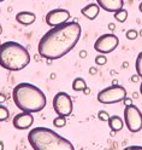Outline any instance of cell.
<instances>
[{"label":"cell","instance_id":"1","mask_svg":"<svg viewBox=\"0 0 142 150\" xmlns=\"http://www.w3.org/2000/svg\"><path fill=\"white\" fill-rule=\"evenodd\" d=\"M81 33V25L76 21L52 27L39 41V54L47 59H59L64 57L77 45Z\"/></svg>","mask_w":142,"mask_h":150},{"label":"cell","instance_id":"2","mask_svg":"<svg viewBox=\"0 0 142 150\" xmlns=\"http://www.w3.org/2000/svg\"><path fill=\"white\" fill-rule=\"evenodd\" d=\"M13 102L18 109L27 112H39L46 107L45 93L33 83L21 82L13 88Z\"/></svg>","mask_w":142,"mask_h":150},{"label":"cell","instance_id":"3","mask_svg":"<svg viewBox=\"0 0 142 150\" xmlns=\"http://www.w3.org/2000/svg\"><path fill=\"white\" fill-rule=\"evenodd\" d=\"M28 142L34 150H75L70 140L47 127L33 128L28 134Z\"/></svg>","mask_w":142,"mask_h":150},{"label":"cell","instance_id":"4","mask_svg":"<svg viewBox=\"0 0 142 150\" xmlns=\"http://www.w3.org/2000/svg\"><path fill=\"white\" fill-rule=\"evenodd\" d=\"M30 63V54L23 45L6 41L0 45V67L10 71H20Z\"/></svg>","mask_w":142,"mask_h":150},{"label":"cell","instance_id":"5","mask_svg":"<svg viewBox=\"0 0 142 150\" xmlns=\"http://www.w3.org/2000/svg\"><path fill=\"white\" fill-rule=\"evenodd\" d=\"M127 98V90L120 85H111L98 93V100L102 104L119 103Z\"/></svg>","mask_w":142,"mask_h":150},{"label":"cell","instance_id":"6","mask_svg":"<svg viewBox=\"0 0 142 150\" xmlns=\"http://www.w3.org/2000/svg\"><path fill=\"white\" fill-rule=\"evenodd\" d=\"M124 122L127 125V128L132 133L140 132L142 128V112L140 109L131 104L125 107L124 109Z\"/></svg>","mask_w":142,"mask_h":150},{"label":"cell","instance_id":"7","mask_svg":"<svg viewBox=\"0 0 142 150\" xmlns=\"http://www.w3.org/2000/svg\"><path fill=\"white\" fill-rule=\"evenodd\" d=\"M72 100L66 92H58L53 98V109L59 116H69L72 112Z\"/></svg>","mask_w":142,"mask_h":150},{"label":"cell","instance_id":"8","mask_svg":"<svg viewBox=\"0 0 142 150\" xmlns=\"http://www.w3.org/2000/svg\"><path fill=\"white\" fill-rule=\"evenodd\" d=\"M118 44H119V39L115 34L112 33L102 34L101 36L98 38L95 44H94V50L101 54L111 53L112 51H115L117 49Z\"/></svg>","mask_w":142,"mask_h":150},{"label":"cell","instance_id":"9","mask_svg":"<svg viewBox=\"0 0 142 150\" xmlns=\"http://www.w3.org/2000/svg\"><path fill=\"white\" fill-rule=\"evenodd\" d=\"M71 17V13L65 8H54L46 15L45 21L50 27H57L66 23Z\"/></svg>","mask_w":142,"mask_h":150},{"label":"cell","instance_id":"10","mask_svg":"<svg viewBox=\"0 0 142 150\" xmlns=\"http://www.w3.org/2000/svg\"><path fill=\"white\" fill-rule=\"evenodd\" d=\"M12 124H13L15 128H17V129H27V128L31 127V125L34 124V117L31 115V112L22 111L15 116Z\"/></svg>","mask_w":142,"mask_h":150},{"label":"cell","instance_id":"11","mask_svg":"<svg viewBox=\"0 0 142 150\" xmlns=\"http://www.w3.org/2000/svg\"><path fill=\"white\" fill-rule=\"evenodd\" d=\"M98 5L107 12H116L124 6L123 0H95Z\"/></svg>","mask_w":142,"mask_h":150},{"label":"cell","instance_id":"12","mask_svg":"<svg viewBox=\"0 0 142 150\" xmlns=\"http://www.w3.org/2000/svg\"><path fill=\"white\" fill-rule=\"evenodd\" d=\"M100 8L101 7L98 5V3H92V4H88L87 6H84L81 10V13L84 17H87L88 20L93 21V20H95V18L98 17V15L100 12Z\"/></svg>","mask_w":142,"mask_h":150},{"label":"cell","instance_id":"13","mask_svg":"<svg viewBox=\"0 0 142 150\" xmlns=\"http://www.w3.org/2000/svg\"><path fill=\"white\" fill-rule=\"evenodd\" d=\"M36 15L30 11H21L16 15V21L22 25H30L35 22Z\"/></svg>","mask_w":142,"mask_h":150},{"label":"cell","instance_id":"14","mask_svg":"<svg viewBox=\"0 0 142 150\" xmlns=\"http://www.w3.org/2000/svg\"><path fill=\"white\" fill-rule=\"evenodd\" d=\"M107 122H108L110 128L113 131V132H118V131H120V129L123 128V126H124V122H123V120H122L120 116H118V115L111 116Z\"/></svg>","mask_w":142,"mask_h":150},{"label":"cell","instance_id":"15","mask_svg":"<svg viewBox=\"0 0 142 150\" xmlns=\"http://www.w3.org/2000/svg\"><path fill=\"white\" fill-rule=\"evenodd\" d=\"M87 88V83L82 78H76L72 81V90L73 91H84Z\"/></svg>","mask_w":142,"mask_h":150},{"label":"cell","instance_id":"16","mask_svg":"<svg viewBox=\"0 0 142 150\" xmlns=\"http://www.w3.org/2000/svg\"><path fill=\"white\" fill-rule=\"evenodd\" d=\"M127 18H128V11L125 10V8H120V10L115 12V20L120 22V23L125 22Z\"/></svg>","mask_w":142,"mask_h":150},{"label":"cell","instance_id":"17","mask_svg":"<svg viewBox=\"0 0 142 150\" xmlns=\"http://www.w3.org/2000/svg\"><path fill=\"white\" fill-rule=\"evenodd\" d=\"M135 68H136V74H139L142 78V52H140L136 57V63H135Z\"/></svg>","mask_w":142,"mask_h":150},{"label":"cell","instance_id":"18","mask_svg":"<svg viewBox=\"0 0 142 150\" xmlns=\"http://www.w3.org/2000/svg\"><path fill=\"white\" fill-rule=\"evenodd\" d=\"M8 115H10V111H8V109L0 104V121H5L6 119H8Z\"/></svg>","mask_w":142,"mask_h":150},{"label":"cell","instance_id":"19","mask_svg":"<svg viewBox=\"0 0 142 150\" xmlns=\"http://www.w3.org/2000/svg\"><path fill=\"white\" fill-rule=\"evenodd\" d=\"M65 124H66V117L65 116H59L58 115V117H55L53 120V125L55 127H64Z\"/></svg>","mask_w":142,"mask_h":150},{"label":"cell","instance_id":"20","mask_svg":"<svg viewBox=\"0 0 142 150\" xmlns=\"http://www.w3.org/2000/svg\"><path fill=\"white\" fill-rule=\"evenodd\" d=\"M125 36H127L128 40H135V39H137V36H139V32L135 30V29H129L125 33Z\"/></svg>","mask_w":142,"mask_h":150},{"label":"cell","instance_id":"21","mask_svg":"<svg viewBox=\"0 0 142 150\" xmlns=\"http://www.w3.org/2000/svg\"><path fill=\"white\" fill-rule=\"evenodd\" d=\"M110 117H111V116L108 115V112L105 111V110H100V111L98 112V119H99L100 121H108Z\"/></svg>","mask_w":142,"mask_h":150},{"label":"cell","instance_id":"22","mask_svg":"<svg viewBox=\"0 0 142 150\" xmlns=\"http://www.w3.org/2000/svg\"><path fill=\"white\" fill-rule=\"evenodd\" d=\"M106 62H107V58L105 57V54H99L98 57H95V63L98 64V65H104V64H106Z\"/></svg>","mask_w":142,"mask_h":150},{"label":"cell","instance_id":"23","mask_svg":"<svg viewBox=\"0 0 142 150\" xmlns=\"http://www.w3.org/2000/svg\"><path fill=\"white\" fill-rule=\"evenodd\" d=\"M123 150H142V146H139V145H130V146H127Z\"/></svg>","mask_w":142,"mask_h":150},{"label":"cell","instance_id":"24","mask_svg":"<svg viewBox=\"0 0 142 150\" xmlns=\"http://www.w3.org/2000/svg\"><path fill=\"white\" fill-rule=\"evenodd\" d=\"M123 102H124L125 107H128V105H131V104H132V99H131V98H125Z\"/></svg>","mask_w":142,"mask_h":150},{"label":"cell","instance_id":"25","mask_svg":"<svg viewBox=\"0 0 142 150\" xmlns=\"http://www.w3.org/2000/svg\"><path fill=\"white\" fill-rule=\"evenodd\" d=\"M140 78H141L140 75H139V74H136V75H134V76H131V81H132V82H137Z\"/></svg>","mask_w":142,"mask_h":150},{"label":"cell","instance_id":"26","mask_svg":"<svg viewBox=\"0 0 142 150\" xmlns=\"http://www.w3.org/2000/svg\"><path fill=\"white\" fill-rule=\"evenodd\" d=\"M5 100H6L5 95H3V93H0V104H1V103H4Z\"/></svg>","mask_w":142,"mask_h":150},{"label":"cell","instance_id":"27","mask_svg":"<svg viewBox=\"0 0 142 150\" xmlns=\"http://www.w3.org/2000/svg\"><path fill=\"white\" fill-rule=\"evenodd\" d=\"M108 29H110L111 32L115 30V29H116V25H115V23H110V24H108Z\"/></svg>","mask_w":142,"mask_h":150},{"label":"cell","instance_id":"28","mask_svg":"<svg viewBox=\"0 0 142 150\" xmlns=\"http://www.w3.org/2000/svg\"><path fill=\"white\" fill-rule=\"evenodd\" d=\"M86 56H87V52L84 51V50H82V51L80 52V57H81V58H84V57H86Z\"/></svg>","mask_w":142,"mask_h":150},{"label":"cell","instance_id":"29","mask_svg":"<svg viewBox=\"0 0 142 150\" xmlns=\"http://www.w3.org/2000/svg\"><path fill=\"white\" fill-rule=\"evenodd\" d=\"M95 71H97V69H95V68H90V74H94Z\"/></svg>","mask_w":142,"mask_h":150},{"label":"cell","instance_id":"30","mask_svg":"<svg viewBox=\"0 0 142 150\" xmlns=\"http://www.w3.org/2000/svg\"><path fill=\"white\" fill-rule=\"evenodd\" d=\"M139 10H140V12H142V3L139 5Z\"/></svg>","mask_w":142,"mask_h":150},{"label":"cell","instance_id":"31","mask_svg":"<svg viewBox=\"0 0 142 150\" xmlns=\"http://www.w3.org/2000/svg\"><path fill=\"white\" fill-rule=\"evenodd\" d=\"M112 85H118V81H117V80H113V82H112Z\"/></svg>","mask_w":142,"mask_h":150},{"label":"cell","instance_id":"32","mask_svg":"<svg viewBox=\"0 0 142 150\" xmlns=\"http://www.w3.org/2000/svg\"><path fill=\"white\" fill-rule=\"evenodd\" d=\"M0 150H4V145H3L1 142H0Z\"/></svg>","mask_w":142,"mask_h":150},{"label":"cell","instance_id":"33","mask_svg":"<svg viewBox=\"0 0 142 150\" xmlns=\"http://www.w3.org/2000/svg\"><path fill=\"white\" fill-rule=\"evenodd\" d=\"M140 93L142 95V82H141V86H140Z\"/></svg>","mask_w":142,"mask_h":150},{"label":"cell","instance_id":"34","mask_svg":"<svg viewBox=\"0 0 142 150\" xmlns=\"http://www.w3.org/2000/svg\"><path fill=\"white\" fill-rule=\"evenodd\" d=\"M3 33V27H1V24H0V34Z\"/></svg>","mask_w":142,"mask_h":150},{"label":"cell","instance_id":"35","mask_svg":"<svg viewBox=\"0 0 142 150\" xmlns=\"http://www.w3.org/2000/svg\"><path fill=\"white\" fill-rule=\"evenodd\" d=\"M140 35H141V36H142V29H141V30H140Z\"/></svg>","mask_w":142,"mask_h":150},{"label":"cell","instance_id":"36","mask_svg":"<svg viewBox=\"0 0 142 150\" xmlns=\"http://www.w3.org/2000/svg\"><path fill=\"white\" fill-rule=\"evenodd\" d=\"M1 1H4V0H0V3H1Z\"/></svg>","mask_w":142,"mask_h":150},{"label":"cell","instance_id":"37","mask_svg":"<svg viewBox=\"0 0 142 150\" xmlns=\"http://www.w3.org/2000/svg\"><path fill=\"white\" fill-rule=\"evenodd\" d=\"M0 45H1V41H0Z\"/></svg>","mask_w":142,"mask_h":150}]
</instances>
